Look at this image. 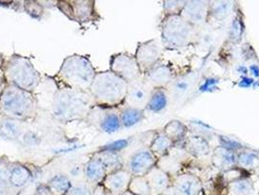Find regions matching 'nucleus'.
Returning <instances> with one entry per match:
<instances>
[{"label":"nucleus","instance_id":"f257e3e1","mask_svg":"<svg viewBox=\"0 0 259 195\" xmlns=\"http://www.w3.org/2000/svg\"><path fill=\"white\" fill-rule=\"evenodd\" d=\"M94 105L90 92L58 87L50 104V113L61 123L83 121Z\"/></svg>","mask_w":259,"mask_h":195},{"label":"nucleus","instance_id":"f03ea898","mask_svg":"<svg viewBox=\"0 0 259 195\" xmlns=\"http://www.w3.org/2000/svg\"><path fill=\"white\" fill-rule=\"evenodd\" d=\"M97 70L88 56L73 54L66 57L54 80L58 87L89 91Z\"/></svg>","mask_w":259,"mask_h":195},{"label":"nucleus","instance_id":"7ed1b4c3","mask_svg":"<svg viewBox=\"0 0 259 195\" xmlns=\"http://www.w3.org/2000/svg\"><path fill=\"white\" fill-rule=\"evenodd\" d=\"M38 100L34 93L7 84L0 98V115L18 122L34 120L38 112Z\"/></svg>","mask_w":259,"mask_h":195},{"label":"nucleus","instance_id":"20e7f679","mask_svg":"<svg viewBox=\"0 0 259 195\" xmlns=\"http://www.w3.org/2000/svg\"><path fill=\"white\" fill-rule=\"evenodd\" d=\"M129 83L110 70L97 72L90 88L95 105L116 108L125 103Z\"/></svg>","mask_w":259,"mask_h":195},{"label":"nucleus","instance_id":"39448f33","mask_svg":"<svg viewBox=\"0 0 259 195\" xmlns=\"http://www.w3.org/2000/svg\"><path fill=\"white\" fill-rule=\"evenodd\" d=\"M1 69L7 84L26 91L35 93L42 82V75L31 60L19 54H13L6 58Z\"/></svg>","mask_w":259,"mask_h":195},{"label":"nucleus","instance_id":"423d86ee","mask_svg":"<svg viewBox=\"0 0 259 195\" xmlns=\"http://www.w3.org/2000/svg\"><path fill=\"white\" fill-rule=\"evenodd\" d=\"M85 121L96 130L104 134H114L122 127L120 112L113 107L94 105Z\"/></svg>","mask_w":259,"mask_h":195},{"label":"nucleus","instance_id":"0eeeda50","mask_svg":"<svg viewBox=\"0 0 259 195\" xmlns=\"http://www.w3.org/2000/svg\"><path fill=\"white\" fill-rule=\"evenodd\" d=\"M57 7L69 20L82 25L92 22L96 19L95 1L91 0H74V1H58Z\"/></svg>","mask_w":259,"mask_h":195},{"label":"nucleus","instance_id":"6e6552de","mask_svg":"<svg viewBox=\"0 0 259 195\" xmlns=\"http://www.w3.org/2000/svg\"><path fill=\"white\" fill-rule=\"evenodd\" d=\"M109 70L131 83L142 76V70L135 58L128 53H118L110 57Z\"/></svg>","mask_w":259,"mask_h":195},{"label":"nucleus","instance_id":"1a4fd4ad","mask_svg":"<svg viewBox=\"0 0 259 195\" xmlns=\"http://www.w3.org/2000/svg\"><path fill=\"white\" fill-rule=\"evenodd\" d=\"M190 26L179 16H170L165 23L163 36L167 43L172 46H182L190 35Z\"/></svg>","mask_w":259,"mask_h":195},{"label":"nucleus","instance_id":"9d476101","mask_svg":"<svg viewBox=\"0 0 259 195\" xmlns=\"http://www.w3.org/2000/svg\"><path fill=\"white\" fill-rule=\"evenodd\" d=\"M150 94L149 84L146 79L139 78L129 83L125 104L127 106L143 109L147 105Z\"/></svg>","mask_w":259,"mask_h":195},{"label":"nucleus","instance_id":"9b49d317","mask_svg":"<svg viewBox=\"0 0 259 195\" xmlns=\"http://www.w3.org/2000/svg\"><path fill=\"white\" fill-rule=\"evenodd\" d=\"M160 54L161 49L154 40L139 44L135 58L142 72H147L156 65Z\"/></svg>","mask_w":259,"mask_h":195},{"label":"nucleus","instance_id":"f8f14e48","mask_svg":"<svg viewBox=\"0 0 259 195\" xmlns=\"http://www.w3.org/2000/svg\"><path fill=\"white\" fill-rule=\"evenodd\" d=\"M155 157L150 150H140L131 156L128 171L133 177H144L153 168Z\"/></svg>","mask_w":259,"mask_h":195},{"label":"nucleus","instance_id":"ddd939ff","mask_svg":"<svg viewBox=\"0 0 259 195\" xmlns=\"http://www.w3.org/2000/svg\"><path fill=\"white\" fill-rule=\"evenodd\" d=\"M132 174L128 170H118L116 172L107 174L103 182L105 189L112 194L121 195L128 191Z\"/></svg>","mask_w":259,"mask_h":195},{"label":"nucleus","instance_id":"4468645a","mask_svg":"<svg viewBox=\"0 0 259 195\" xmlns=\"http://www.w3.org/2000/svg\"><path fill=\"white\" fill-rule=\"evenodd\" d=\"M83 172H84L86 182L90 183L94 187L96 185L102 184L107 175L106 169L104 164L102 163V161L99 158L93 155L85 164Z\"/></svg>","mask_w":259,"mask_h":195},{"label":"nucleus","instance_id":"2eb2a0df","mask_svg":"<svg viewBox=\"0 0 259 195\" xmlns=\"http://www.w3.org/2000/svg\"><path fill=\"white\" fill-rule=\"evenodd\" d=\"M93 156L99 158L104 164L107 174L116 172L118 170L123 169V158L119 154V152L109 151V150H101L95 152Z\"/></svg>","mask_w":259,"mask_h":195},{"label":"nucleus","instance_id":"dca6fc26","mask_svg":"<svg viewBox=\"0 0 259 195\" xmlns=\"http://www.w3.org/2000/svg\"><path fill=\"white\" fill-rule=\"evenodd\" d=\"M146 180L149 184L150 191L153 194H158L164 191L168 183L167 175L158 168H152L146 175Z\"/></svg>","mask_w":259,"mask_h":195},{"label":"nucleus","instance_id":"f3484780","mask_svg":"<svg viewBox=\"0 0 259 195\" xmlns=\"http://www.w3.org/2000/svg\"><path fill=\"white\" fill-rule=\"evenodd\" d=\"M183 17L185 21L200 24L204 22L206 17V5L203 2H189L185 5L183 10Z\"/></svg>","mask_w":259,"mask_h":195},{"label":"nucleus","instance_id":"a211bd4d","mask_svg":"<svg viewBox=\"0 0 259 195\" xmlns=\"http://www.w3.org/2000/svg\"><path fill=\"white\" fill-rule=\"evenodd\" d=\"M146 73V81L155 86H161L168 82L171 78V72L169 68L165 65H155Z\"/></svg>","mask_w":259,"mask_h":195},{"label":"nucleus","instance_id":"6ab92c4d","mask_svg":"<svg viewBox=\"0 0 259 195\" xmlns=\"http://www.w3.org/2000/svg\"><path fill=\"white\" fill-rule=\"evenodd\" d=\"M144 118L143 109L132 107V106H125L120 111V120L122 127L124 128H131L140 122L143 121Z\"/></svg>","mask_w":259,"mask_h":195},{"label":"nucleus","instance_id":"aec40b11","mask_svg":"<svg viewBox=\"0 0 259 195\" xmlns=\"http://www.w3.org/2000/svg\"><path fill=\"white\" fill-rule=\"evenodd\" d=\"M16 120L2 117L0 123V136L7 140H18L22 136V130Z\"/></svg>","mask_w":259,"mask_h":195},{"label":"nucleus","instance_id":"412c9836","mask_svg":"<svg viewBox=\"0 0 259 195\" xmlns=\"http://www.w3.org/2000/svg\"><path fill=\"white\" fill-rule=\"evenodd\" d=\"M54 195H65L72 185L70 179L64 174H57L47 182Z\"/></svg>","mask_w":259,"mask_h":195},{"label":"nucleus","instance_id":"4be33fe9","mask_svg":"<svg viewBox=\"0 0 259 195\" xmlns=\"http://www.w3.org/2000/svg\"><path fill=\"white\" fill-rule=\"evenodd\" d=\"M176 190L178 195H197L199 190V182L194 177L184 175L177 182Z\"/></svg>","mask_w":259,"mask_h":195},{"label":"nucleus","instance_id":"5701e85b","mask_svg":"<svg viewBox=\"0 0 259 195\" xmlns=\"http://www.w3.org/2000/svg\"><path fill=\"white\" fill-rule=\"evenodd\" d=\"M30 171L21 164L15 165L9 175V182L14 187H23L30 179Z\"/></svg>","mask_w":259,"mask_h":195},{"label":"nucleus","instance_id":"b1692460","mask_svg":"<svg viewBox=\"0 0 259 195\" xmlns=\"http://www.w3.org/2000/svg\"><path fill=\"white\" fill-rule=\"evenodd\" d=\"M167 102H168V100H167L166 93L161 89H157V90L151 92L146 107L150 111L159 112L166 107Z\"/></svg>","mask_w":259,"mask_h":195},{"label":"nucleus","instance_id":"393cba45","mask_svg":"<svg viewBox=\"0 0 259 195\" xmlns=\"http://www.w3.org/2000/svg\"><path fill=\"white\" fill-rule=\"evenodd\" d=\"M128 190L134 195L151 194L149 184L145 177H133Z\"/></svg>","mask_w":259,"mask_h":195},{"label":"nucleus","instance_id":"a878e982","mask_svg":"<svg viewBox=\"0 0 259 195\" xmlns=\"http://www.w3.org/2000/svg\"><path fill=\"white\" fill-rule=\"evenodd\" d=\"M214 162L218 166L228 168L236 163V157L232 151L225 148H220L215 151Z\"/></svg>","mask_w":259,"mask_h":195},{"label":"nucleus","instance_id":"bb28decb","mask_svg":"<svg viewBox=\"0 0 259 195\" xmlns=\"http://www.w3.org/2000/svg\"><path fill=\"white\" fill-rule=\"evenodd\" d=\"M188 149L196 155H205L209 151L207 141L201 137H193L188 142Z\"/></svg>","mask_w":259,"mask_h":195},{"label":"nucleus","instance_id":"cd10ccee","mask_svg":"<svg viewBox=\"0 0 259 195\" xmlns=\"http://www.w3.org/2000/svg\"><path fill=\"white\" fill-rule=\"evenodd\" d=\"M170 140L168 139L166 135H158L153 141L150 147V151L153 154H163L165 153L170 146Z\"/></svg>","mask_w":259,"mask_h":195},{"label":"nucleus","instance_id":"c85d7f7f","mask_svg":"<svg viewBox=\"0 0 259 195\" xmlns=\"http://www.w3.org/2000/svg\"><path fill=\"white\" fill-rule=\"evenodd\" d=\"M195 77L192 75H188L185 77H182L176 81L174 85V93L177 97H182L185 93H187L188 90L191 88V86L194 83Z\"/></svg>","mask_w":259,"mask_h":195},{"label":"nucleus","instance_id":"c756f323","mask_svg":"<svg viewBox=\"0 0 259 195\" xmlns=\"http://www.w3.org/2000/svg\"><path fill=\"white\" fill-rule=\"evenodd\" d=\"M185 127L184 125L179 122V121H171L169 122L168 125L165 127V135L168 137V139H179L182 138V136L185 134Z\"/></svg>","mask_w":259,"mask_h":195},{"label":"nucleus","instance_id":"7c9ffc66","mask_svg":"<svg viewBox=\"0 0 259 195\" xmlns=\"http://www.w3.org/2000/svg\"><path fill=\"white\" fill-rule=\"evenodd\" d=\"M94 186L87 182L72 183L65 195H93Z\"/></svg>","mask_w":259,"mask_h":195},{"label":"nucleus","instance_id":"2f4dec72","mask_svg":"<svg viewBox=\"0 0 259 195\" xmlns=\"http://www.w3.org/2000/svg\"><path fill=\"white\" fill-rule=\"evenodd\" d=\"M252 189L251 182L248 180H241L233 182L230 186V191L234 195H246Z\"/></svg>","mask_w":259,"mask_h":195},{"label":"nucleus","instance_id":"473e14b6","mask_svg":"<svg viewBox=\"0 0 259 195\" xmlns=\"http://www.w3.org/2000/svg\"><path fill=\"white\" fill-rule=\"evenodd\" d=\"M258 160V156L253 152H242L238 158V162L240 163V165L246 168L255 166Z\"/></svg>","mask_w":259,"mask_h":195},{"label":"nucleus","instance_id":"72a5a7b5","mask_svg":"<svg viewBox=\"0 0 259 195\" xmlns=\"http://www.w3.org/2000/svg\"><path fill=\"white\" fill-rule=\"evenodd\" d=\"M25 10L28 15L36 19H40L41 15L43 14V9L41 8L40 4L38 2H34V1H26Z\"/></svg>","mask_w":259,"mask_h":195},{"label":"nucleus","instance_id":"f704fd0d","mask_svg":"<svg viewBox=\"0 0 259 195\" xmlns=\"http://www.w3.org/2000/svg\"><path fill=\"white\" fill-rule=\"evenodd\" d=\"M221 143H222V145L224 146V148L227 149V150H230V151L237 150V149H239V148L242 147V145H241L240 143H237V142H235V141H232V140H230V139H227V138H225V137H221Z\"/></svg>","mask_w":259,"mask_h":195},{"label":"nucleus","instance_id":"c9c22d12","mask_svg":"<svg viewBox=\"0 0 259 195\" xmlns=\"http://www.w3.org/2000/svg\"><path fill=\"white\" fill-rule=\"evenodd\" d=\"M128 145V141L126 140H121V141H117L115 143H110L109 145L105 146L104 148H102V150H109V151H115L118 152L120 149L126 147Z\"/></svg>","mask_w":259,"mask_h":195},{"label":"nucleus","instance_id":"e433bc0d","mask_svg":"<svg viewBox=\"0 0 259 195\" xmlns=\"http://www.w3.org/2000/svg\"><path fill=\"white\" fill-rule=\"evenodd\" d=\"M219 83V80L215 78H208L206 80V82L200 87V91L207 92L211 91L212 89L215 88V85Z\"/></svg>","mask_w":259,"mask_h":195},{"label":"nucleus","instance_id":"4c0bfd02","mask_svg":"<svg viewBox=\"0 0 259 195\" xmlns=\"http://www.w3.org/2000/svg\"><path fill=\"white\" fill-rule=\"evenodd\" d=\"M227 8H228L227 3H220V4H218V5L215 6L214 14H215L219 18H221V17L225 16V15L227 14V12H228Z\"/></svg>","mask_w":259,"mask_h":195},{"label":"nucleus","instance_id":"58836bf2","mask_svg":"<svg viewBox=\"0 0 259 195\" xmlns=\"http://www.w3.org/2000/svg\"><path fill=\"white\" fill-rule=\"evenodd\" d=\"M34 195H54L52 193V191L50 190L49 186L44 183L42 184H39L38 186L36 187V190L34 192Z\"/></svg>","mask_w":259,"mask_h":195},{"label":"nucleus","instance_id":"ea45409f","mask_svg":"<svg viewBox=\"0 0 259 195\" xmlns=\"http://www.w3.org/2000/svg\"><path fill=\"white\" fill-rule=\"evenodd\" d=\"M241 33H242V26L238 21H235L233 26H232V36H234L235 38H236V36L240 37Z\"/></svg>","mask_w":259,"mask_h":195},{"label":"nucleus","instance_id":"a19ab883","mask_svg":"<svg viewBox=\"0 0 259 195\" xmlns=\"http://www.w3.org/2000/svg\"><path fill=\"white\" fill-rule=\"evenodd\" d=\"M6 86H7V82H6V79L4 76V73H3L2 69H0V98L3 94V92L5 90Z\"/></svg>","mask_w":259,"mask_h":195},{"label":"nucleus","instance_id":"79ce46f5","mask_svg":"<svg viewBox=\"0 0 259 195\" xmlns=\"http://www.w3.org/2000/svg\"><path fill=\"white\" fill-rule=\"evenodd\" d=\"M107 192V190L105 189V187L104 186V184H99V185H96L94 187V191H93V195H105Z\"/></svg>","mask_w":259,"mask_h":195},{"label":"nucleus","instance_id":"37998d69","mask_svg":"<svg viewBox=\"0 0 259 195\" xmlns=\"http://www.w3.org/2000/svg\"><path fill=\"white\" fill-rule=\"evenodd\" d=\"M252 84H253V80L248 77L243 78L242 81L240 82V86L241 87H249Z\"/></svg>","mask_w":259,"mask_h":195},{"label":"nucleus","instance_id":"c03bdc74","mask_svg":"<svg viewBox=\"0 0 259 195\" xmlns=\"http://www.w3.org/2000/svg\"><path fill=\"white\" fill-rule=\"evenodd\" d=\"M250 71L254 76H259V66L257 65H250Z\"/></svg>","mask_w":259,"mask_h":195},{"label":"nucleus","instance_id":"a18cd8bd","mask_svg":"<svg viewBox=\"0 0 259 195\" xmlns=\"http://www.w3.org/2000/svg\"><path fill=\"white\" fill-rule=\"evenodd\" d=\"M4 57H3V54L0 52V69L2 68V65H3V63H4Z\"/></svg>","mask_w":259,"mask_h":195},{"label":"nucleus","instance_id":"49530a36","mask_svg":"<svg viewBox=\"0 0 259 195\" xmlns=\"http://www.w3.org/2000/svg\"><path fill=\"white\" fill-rule=\"evenodd\" d=\"M121 195H134V194H133V193H131V192H130V191H126V192H125V193H123V194H121Z\"/></svg>","mask_w":259,"mask_h":195},{"label":"nucleus","instance_id":"de8ad7c7","mask_svg":"<svg viewBox=\"0 0 259 195\" xmlns=\"http://www.w3.org/2000/svg\"><path fill=\"white\" fill-rule=\"evenodd\" d=\"M105 195H114V194H112V193H111V192H109V191H107V192H106V194Z\"/></svg>","mask_w":259,"mask_h":195},{"label":"nucleus","instance_id":"09e8293b","mask_svg":"<svg viewBox=\"0 0 259 195\" xmlns=\"http://www.w3.org/2000/svg\"><path fill=\"white\" fill-rule=\"evenodd\" d=\"M1 120H2V116L0 115V123H1Z\"/></svg>","mask_w":259,"mask_h":195}]
</instances>
